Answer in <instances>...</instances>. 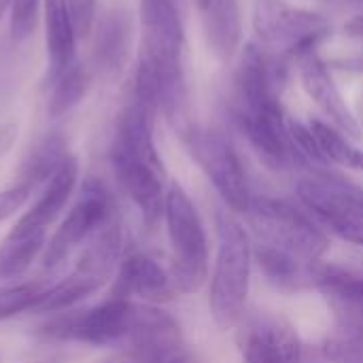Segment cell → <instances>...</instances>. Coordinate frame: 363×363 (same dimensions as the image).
<instances>
[{"label":"cell","instance_id":"obj_1","mask_svg":"<svg viewBox=\"0 0 363 363\" xmlns=\"http://www.w3.org/2000/svg\"><path fill=\"white\" fill-rule=\"evenodd\" d=\"M255 253L262 270L277 285L315 283L319 262L330 249L325 232L302 211L283 200H257L249 206Z\"/></svg>","mask_w":363,"mask_h":363},{"label":"cell","instance_id":"obj_2","mask_svg":"<svg viewBox=\"0 0 363 363\" xmlns=\"http://www.w3.org/2000/svg\"><path fill=\"white\" fill-rule=\"evenodd\" d=\"M251 242L247 230L230 217L219 219V247L211 281V313L221 328L234 325L245 308L251 281Z\"/></svg>","mask_w":363,"mask_h":363},{"label":"cell","instance_id":"obj_3","mask_svg":"<svg viewBox=\"0 0 363 363\" xmlns=\"http://www.w3.org/2000/svg\"><path fill=\"white\" fill-rule=\"evenodd\" d=\"M164 219L172 247V281L185 294L198 291L208 277V242L189 196L172 185L166 191Z\"/></svg>","mask_w":363,"mask_h":363},{"label":"cell","instance_id":"obj_4","mask_svg":"<svg viewBox=\"0 0 363 363\" xmlns=\"http://www.w3.org/2000/svg\"><path fill=\"white\" fill-rule=\"evenodd\" d=\"M298 196L330 232L363 247V189L340 181L304 179Z\"/></svg>","mask_w":363,"mask_h":363},{"label":"cell","instance_id":"obj_5","mask_svg":"<svg viewBox=\"0 0 363 363\" xmlns=\"http://www.w3.org/2000/svg\"><path fill=\"white\" fill-rule=\"evenodd\" d=\"M111 219L115 217H113V202L108 191L102 187V183L89 179L83 185L77 204L72 206L68 217L62 221V225L49 240V249L45 253V266L57 268L79 242L89 240Z\"/></svg>","mask_w":363,"mask_h":363},{"label":"cell","instance_id":"obj_6","mask_svg":"<svg viewBox=\"0 0 363 363\" xmlns=\"http://www.w3.org/2000/svg\"><path fill=\"white\" fill-rule=\"evenodd\" d=\"M128 363H187V349L179 323L164 311L138 306L128 336Z\"/></svg>","mask_w":363,"mask_h":363},{"label":"cell","instance_id":"obj_7","mask_svg":"<svg viewBox=\"0 0 363 363\" xmlns=\"http://www.w3.org/2000/svg\"><path fill=\"white\" fill-rule=\"evenodd\" d=\"M194 153L225 204L238 213L249 211L251 191L247 174L232 145L219 134L206 132L194 138Z\"/></svg>","mask_w":363,"mask_h":363},{"label":"cell","instance_id":"obj_8","mask_svg":"<svg viewBox=\"0 0 363 363\" xmlns=\"http://www.w3.org/2000/svg\"><path fill=\"white\" fill-rule=\"evenodd\" d=\"M136 317L138 306L132 300L113 296L111 300L72 317L68 323L60 321V336L74 338L94 347H108L128 340L134 330Z\"/></svg>","mask_w":363,"mask_h":363},{"label":"cell","instance_id":"obj_9","mask_svg":"<svg viewBox=\"0 0 363 363\" xmlns=\"http://www.w3.org/2000/svg\"><path fill=\"white\" fill-rule=\"evenodd\" d=\"M113 166L128 196L136 202L147 228H153L164 217L166 191L164 170L160 160H147L113 147Z\"/></svg>","mask_w":363,"mask_h":363},{"label":"cell","instance_id":"obj_10","mask_svg":"<svg viewBox=\"0 0 363 363\" xmlns=\"http://www.w3.org/2000/svg\"><path fill=\"white\" fill-rule=\"evenodd\" d=\"M79 179V164L72 155H62L57 166L51 170L47 187L32 204V208L15 223L13 232L17 234H45L47 228L57 219L70 200Z\"/></svg>","mask_w":363,"mask_h":363},{"label":"cell","instance_id":"obj_11","mask_svg":"<svg viewBox=\"0 0 363 363\" xmlns=\"http://www.w3.org/2000/svg\"><path fill=\"white\" fill-rule=\"evenodd\" d=\"M255 23L259 34L272 45L298 47L323 28V21L311 13H298L277 0H259Z\"/></svg>","mask_w":363,"mask_h":363},{"label":"cell","instance_id":"obj_12","mask_svg":"<svg viewBox=\"0 0 363 363\" xmlns=\"http://www.w3.org/2000/svg\"><path fill=\"white\" fill-rule=\"evenodd\" d=\"M174 289L172 277L149 255L132 253L128 255L117 274L115 296L119 298H143V300H166Z\"/></svg>","mask_w":363,"mask_h":363},{"label":"cell","instance_id":"obj_13","mask_svg":"<svg viewBox=\"0 0 363 363\" xmlns=\"http://www.w3.org/2000/svg\"><path fill=\"white\" fill-rule=\"evenodd\" d=\"M45 40L49 57V81H57L74 60L77 28L68 0H43Z\"/></svg>","mask_w":363,"mask_h":363},{"label":"cell","instance_id":"obj_14","mask_svg":"<svg viewBox=\"0 0 363 363\" xmlns=\"http://www.w3.org/2000/svg\"><path fill=\"white\" fill-rule=\"evenodd\" d=\"M300 340L291 325L279 319L257 323L245 345V363H298Z\"/></svg>","mask_w":363,"mask_h":363},{"label":"cell","instance_id":"obj_15","mask_svg":"<svg viewBox=\"0 0 363 363\" xmlns=\"http://www.w3.org/2000/svg\"><path fill=\"white\" fill-rule=\"evenodd\" d=\"M242 125L247 130L251 145L268 164L283 166L289 162L294 138L287 125L283 123V115L279 106H270L266 111L245 115Z\"/></svg>","mask_w":363,"mask_h":363},{"label":"cell","instance_id":"obj_16","mask_svg":"<svg viewBox=\"0 0 363 363\" xmlns=\"http://www.w3.org/2000/svg\"><path fill=\"white\" fill-rule=\"evenodd\" d=\"M315 285L345 313L363 321V274L321 266L315 277Z\"/></svg>","mask_w":363,"mask_h":363},{"label":"cell","instance_id":"obj_17","mask_svg":"<svg viewBox=\"0 0 363 363\" xmlns=\"http://www.w3.org/2000/svg\"><path fill=\"white\" fill-rule=\"evenodd\" d=\"M302 81L306 91L317 100V104L342 128L355 132V121L351 117V113L347 111L334 81L330 79V74L325 72L323 64H319L315 57H308L302 64Z\"/></svg>","mask_w":363,"mask_h":363},{"label":"cell","instance_id":"obj_18","mask_svg":"<svg viewBox=\"0 0 363 363\" xmlns=\"http://www.w3.org/2000/svg\"><path fill=\"white\" fill-rule=\"evenodd\" d=\"M43 245L45 234H17L11 230L0 245V279H13L26 272Z\"/></svg>","mask_w":363,"mask_h":363},{"label":"cell","instance_id":"obj_19","mask_svg":"<svg viewBox=\"0 0 363 363\" xmlns=\"http://www.w3.org/2000/svg\"><path fill=\"white\" fill-rule=\"evenodd\" d=\"M87 91V74L79 64H72L57 81L55 89L49 102V113L51 117H60L68 113L72 106H77Z\"/></svg>","mask_w":363,"mask_h":363},{"label":"cell","instance_id":"obj_20","mask_svg":"<svg viewBox=\"0 0 363 363\" xmlns=\"http://www.w3.org/2000/svg\"><path fill=\"white\" fill-rule=\"evenodd\" d=\"M45 289L40 283H19L0 287V321L30 311Z\"/></svg>","mask_w":363,"mask_h":363},{"label":"cell","instance_id":"obj_21","mask_svg":"<svg viewBox=\"0 0 363 363\" xmlns=\"http://www.w3.org/2000/svg\"><path fill=\"white\" fill-rule=\"evenodd\" d=\"M38 4L40 0H13L11 4V30L13 36L26 38L34 28L38 19Z\"/></svg>","mask_w":363,"mask_h":363},{"label":"cell","instance_id":"obj_22","mask_svg":"<svg viewBox=\"0 0 363 363\" xmlns=\"http://www.w3.org/2000/svg\"><path fill=\"white\" fill-rule=\"evenodd\" d=\"M30 187H32L30 183H19L15 187L0 191V221L9 219L26 204V200L30 196Z\"/></svg>","mask_w":363,"mask_h":363},{"label":"cell","instance_id":"obj_23","mask_svg":"<svg viewBox=\"0 0 363 363\" xmlns=\"http://www.w3.org/2000/svg\"><path fill=\"white\" fill-rule=\"evenodd\" d=\"M72 19H74V28L79 36H89L94 19H96V0H68Z\"/></svg>","mask_w":363,"mask_h":363},{"label":"cell","instance_id":"obj_24","mask_svg":"<svg viewBox=\"0 0 363 363\" xmlns=\"http://www.w3.org/2000/svg\"><path fill=\"white\" fill-rule=\"evenodd\" d=\"M342 166L353 168V170H362L363 172V151L355 149V147H351V151L347 153V157H345Z\"/></svg>","mask_w":363,"mask_h":363},{"label":"cell","instance_id":"obj_25","mask_svg":"<svg viewBox=\"0 0 363 363\" xmlns=\"http://www.w3.org/2000/svg\"><path fill=\"white\" fill-rule=\"evenodd\" d=\"M11 4H13V0H0V19L6 13V9H11Z\"/></svg>","mask_w":363,"mask_h":363},{"label":"cell","instance_id":"obj_26","mask_svg":"<svg viewBox=\"0 0 363 363\" xmlns=\"http://www.w3.org/2000/svg\"><path fill=\"white\" fill-rule=\"evenodd\" d=\"M362 111H363V104H362Z\"/></svg>","mask_w":363,"mask_h":363}]
</instances>
